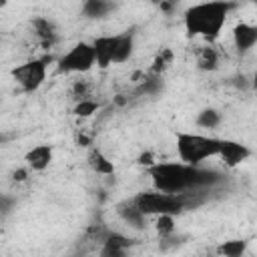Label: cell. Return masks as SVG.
<instances>
[{
	"label": "cell",
	"instance_id": "ba28073f",
	"mask_svg": "<svg viewBox=\"0 0 257 257\" xmlns=\"http://www.w3.org/2000/svg\"><path fill=\"white\" fill-rule=\"evenodd\" d=\"M90 44H92V50H94V64L98 68H108L112 64V54H114V46H116V34L96 36Z\"/></svg>",
	"mask_w": 257,
	"mask_h": 257
},
{
	"label": "cell",
	"instance_id": "d4e9b609",
	"mask_svg": "<svg viewBox=\"0 0 257 257\" xmlns=\"http://www.w3.org/2000/svg\"><path fill=\"white\" fill-rule=\"evenodd\" d=\"M28 167H22V169H16L14 173H12V179L16 181V183H22V181H26L28 179Z\"/></svg>",
	"mask_w": 257,
	"mask_h": 257
},
{
	"label": "cell",
	"instance_id": "f1b7e54d",
	"mask_svg": "<svg viewBox=\"0 0 257 257\" xmlns=\"http://www.w3.org/2000/svg\"><path fill=\"white\" fill-rule=\"evenodd\" d=\"M4 201H6V199H4V197H0V209H4Z\"/></svg>",
	"mask_w": 257,
	"mask_h": 257
},
{
	"label": "cell",
	"instance_id": "7402d4cb",
	"mask_svg": "<svg viewBox=\"0 0 257 257\" xmlns=\"http://www.w3.org/2000/svg\"><path fill=\"white\" fill-rule=\"evenodd\" d=\"M163 88V80H161V74H153L151 78H143V84H141V92H145V94H157L159 90Z\"/></svg>",
	"mask_w": 257,
	"mask_h": 257
},
{
	"label": "cell",
	"instance_id": "cb8c5ba5",
	"mask_svg": "<svg viewBox=\"0 0 257 257\" xmlns=\"http://www.w3.org/2000/svg\"><path fill=\"white\" fill-rule=\"evenodd\" d=\"M86 90H88L86 82H80V80H76L74 86H72V94H74L76 98H84V96H86Z\"/></svg>",
	"mask_w": 257,
	"mask_h": 257
},
{
	"label": "cell",
	"instance_id": "3957f363",
	"mask_svg": "<svg viewBox=\"0 0 257 257\" xmlns=\"http://www.w3.org/2000/svg\"><path fill=\"white\" fill-rule=\"evenodd\" d=\"M175 147H177V155L181 163L199 167L203 161L219 155L221 139L199 135V133H177Z\"/></svg>",
	"mask_w": 257,
	"mask_h": 257
},
{
	"label": "cell",
	"instance_id": "30bf717a",
	"mask_svg": "<svg viewBox=\"0 0 257 257\" xmlns=\"http://www.w3.org/2000/svg\"><path fill=\"white\" fill-rule=\"evenodd\" d=\"M52 157H54L52 147L46 143H40L24 155V161H26V167L32 171H46L52 163Z\"/></svg>",
	"mask_w": 257,
	"mask_h": 257
},
{
	"label": "cell",
	"instance_id": "ac0fdd59",
	"mask_svg": "<svg viewBox=\"0 0 257 257\" xmlns=\"http://www.w3.org/2000/svg\"><path fill=\"white\" fill-rule=\"evenodd\" d=\"M247 251V241L241 239H231V241H223L217 247V253L223 257H241Z\"/></svg>",
	"mask_w": 257,
	"mask_h": 257
},
{
	"label": "cell",
	"instance_id": "8992f818",
	"mask_svg": "<svg viewBox=\"0 0 257 257\" xmlns=\"http://www.w3.org/2000/svg\"><path fill=\"white\" fill-rule=\"evenodd\" d=\"M94 64V50L90 42H76L68 52H64L58 58V70L60 72H88Z\"/></svg>",
	"mask_w": 257,
	"mask_h": 257
},
{
	"label": "cell",
	"instance_id": "7c38bea8",
	"mask_svg": "<svg viewBox=\"0 0 257 257\" xmlns=\"http://www.w3.org/2000/svg\"><path fill=\"white\" fill-rule=\"evenodd\" d=\"M135 52V32L126 30L122 34H116V46L112 54V64H122L126 62Z\"/></svg>",
	"mask_w": 257,
	"mask_h": 257
},
{
	"label": "cell",
	"instance_id": "44dd1931",
	"mask_svg": "<svg viewBox=\"0 0 257 257\" xmlns=\"http://www.w3.org/2000/svg\"><path fill=\"white\" fill-rule=\"evenodd\" d=\"M155 229L159 233V237H169V235H175V215H169V213H161L157 215V223H155Z\"/></svg>",
	"mask_w": 257,
	"mask_h": 257
},
{
	"label": "cell",
	"instance_id": "9c48e42d",
	"mask_svg": "<svg viewBox=\"0 0 257 257\" xmlns=\"http://www.w3.org/2000/svg\"><path fill=\"white\" fill-rule=\"evenodd\" d=\"M233 44L239 54H247L257 44V26L249 22H239L233 28Z\"/></svg>",
	"mask_w": 257,
	"mask_h": 257
},
{
	"label": "cell",
	"instance_id": "2e32d148",
	"mask_svg": "<svg viewBox=\"0 0 257 257\" xmlns=\"http://www.w3.org/2000/svg\"><path fill=\"white\" fill-rule=\"evenodd\" d=\"M112 8H114V6H112L110 0H84V4H82V14H84L86 18L96 20V18H104Z\"/></svg>",
	"mask_w": 257,
	"mask_h": 257
},
{
	"label": "cell",
	"instance_id": "4316f807",
	"mask_svg": "<svg viewBox=\"0 0 257 257\" xmlns=\"http://www.w3.org/2000/svg\"><path fill=\"white\" fill-rule=\"evenodd\" d=\"M76 143H78L80 147H88V145H90V139H88V137H84V135H78Z\"/></svg>",
	"mask_w": 257,
	"mask_h": 257
},
{
	"label": "cell",
	"instance_id": "9a60e30c",
	"mask_svg": "<svg viewBox=\"0 0 257 257\" xmlns=\"http://www.w3.org/2000/svg\"><path fill=\"white\" fill-rule=\"evenodd\" d=\"M88 167L96 173V175H102V177H112L114 175V165L112 161L98 149H92L88 153Z\"/></svg>",
	"mask_w": 257,
	"mask_h": 257
},
{
	"label": "cell",
	"instance_id": "e0dca14e",
	"mask_svg": "<svg viewBox=\"0 0 257 257\" xmlns=\"http://www.w3.org/2000/svg\"><path fill=\"white\" fill-rule=\"evenodd\" d=\"M195 122L201 128H217L221 124V112L217 108H211V106L209 108H203V110H199Z\"/></svg>",
	"mask_w": 257,
	"mask_h": 257
},
{
	"label": "cell",
	"instance_id": "83f0119b",
	"mask_svg": "<svg viewBox=\"0 0 257 257\" xmlns=\"http://www.w3.org/2000/svg\"><path fill=\"white\" fill-rule=\"evenodd\" d=\"M6 4H8V0H0V8H4Z\"/></svg>",
	"mask_w": 257,
	"mask_h": 257
},
{
	"label": "cell",
	"instance_id": "7a4b0ae2",
	"mask_svg": "<svg viewBox=\"0 0 257 257\" xmlns=\"http://www.w3.org/2000/svg\"><path fill=\"white\" fill-rule=\"evenodd\" d=\"M229 10H231V4L225 0H207V2L189 6L183 16L187 34L201 36L205 40L217 38L227 22Z\"/></svg>",
	"mask_w": 257,
	"mask_h": 257
},
{
	"label": "cell",
	"instance_id": "277c9868",
	"mask_svg": "<svg viewBox=\"0 0 257 257\" xmlns=\"http://www.w3.org/2000/svg\"><path fill=\"white\" fill-rule=\"evenodd\" d=\"M133 203L145 213V215H161V213H169V215H179L183 213L185 207V199L183 193H163V191H145L139 193Z\"/></svg>",
	"mask_w": 257,
	"mask_h": 257
},
{
	"label": "cell",
	"instance_id": "6da1fadb",
	"mask_svg": "<svg viewBox=\"0 0 257 257\" xmlns=\"http://www.w3.org/2000/svg\"><path fill=\"white\" fill-rule=\"evenodd\" d=\"M153 187L163 193H185L199 187H207L217 181L215 173L203 171L187 163H155L149 167Z\"/></svg>",
	"mask_w": 257,
	"mask_h": 257
},
{
	"label": "cell",
	"instance_id": "5bb4252c",
	"mask_svg": "<svg viewBox=\"0 0 257 257\" xmlns=\"http://www.w3.org/2000/svg\"><path fill=\"white\" fill-rule=\"evenodd\" d=\"M32 28H34V32L38 34L40 44H42L44 50H48V48L56 42V30H54V24H52L48 18H42V16L32 18Z\"/></svg>",
	"mask_w": 257,
	"mask_h": 257
},
{
	"label": "cell",
	"instance_id": "4fadbf2b",
	"mask_svg": "<svg viewBox=\"0 0 257 257\" xmlns=\"http://www.w3.org/2000/svg\"><path fill=\"white\" fill-rule=\"evenodd\" d=\"M131 245V239H126L124 235L120 233H108L102 241V249H100V255L102 257H122L126 253Z\"/></svg>",
	"mask_w": 257,
	"mask_h": 257
},
{
	"label": "cell",
	"instance_id": "603a6c76",
	"mask_svg": "<svg viewBox=\"0 0 257 257\" xmlns=\"http://www.w3.org/2000/svg\"><path fill=\"white\" fill-rule=\"evenodd\" d=\"M171 60H173V52L169 50V48H165V50H161V54L155 58V62H153V74H161L169 64H171Z\"/></svg>",
	"mask_w": 257,
	"mask_h": 257
},
{
	"label": "cell",
	"instance_id": "ffe728a7",
	"mask_svg": "<svg viewBox=\"0 0 257 257\" xmlns=\"http://www.w3.org/2000/svg\"><path fill=\"white\" fill-rule=\"evenodd\" d=\"M98 108H100V104H98L96 100L84 96V98H78V100H76V104H74V108H72V114L78 116V118H88V116H92Z\"/></svg>",
	"mask_w": 257,
	"mask_h": 257
},
{
	"label": "cell",
	"instance_id": "484cf974",
	"mask_svg": "<svg viewBox=\"0 0 257 257\" xmlns=\"http://www.w3.org/2000/svg\"><path fill=\"white\" fill-rule=\"evenodd\" d=\"M139 163H141V165H145L147 169H149L151 165H155V157H153V153H149V151H147V153H143V155L139 157Z\"/></svg>",
	"mask_w": 257,
	"mask_h": 257
},
{
	"label": "cell",
	"instance_id": "5b68a950",
	"mask_svg": "<svg viewBox=\"0 0 257 257\" xmlns=\"http://www.w3.org/2000/svg\"><path fill=\"white\" fill-rule=\"evenodd\" d=\"M50 56H42V58H32L26 60L22 64H18L16 68H12V78L14 82L24 90V92H34L42 86V82L46 80V68H48Z\"/></svg>",
	"mask_w": 257,
	"mask_h": 257
},
{
	"label": "cell",
	"instance_id": "52a82bcc",
	"mask_svg": "<svg viewBox=\"0 0 257 257\" xmlns=\"http://www.w3.org/2000/svg\"><path fill=\"white\" fill-rule=\"evenodd\" d=\"M227 167H239L241 163H245L251 157V149L239 141H231V139H221V147H219V155H217Z\"/></svg>",
	"mask_w": 257,
	"mask_h": 257
},
{
	"label": "cell",
	"instance_id": "d6986e66",
	"mask_svg": "<svg viewBox=\"0 0 257 257\" xmlns=\"http://www.w3.org/2000/svg\"><path fill=\"white\" fill-rule=\"evenodd\" d=\"M197 66H199V70H205V72L215 70V68L219 66V52H217L215 48H211V46L203 48L201 54H199Z\"/></svg>",
	"mask_w": 257,
	"mask_h": 257
},
{
	"label": "cell",
	"instance_id": "8fae6325",
	"mask_svg": "<svg viewBox=\"0 0 257 257\" xmlns=\"http://www.w3.org/2000/svg\"><path fill=\"white\" fill-rule=\"evenodd\" d=\"M116 213H118V217L128 225V227H133V229H137V231H141V229H145L147 227V215L131 201V203H118L116 205Z\"/></svg>",
	"mask_w": 257,
	"mask_h": 257
}]
</instances>
